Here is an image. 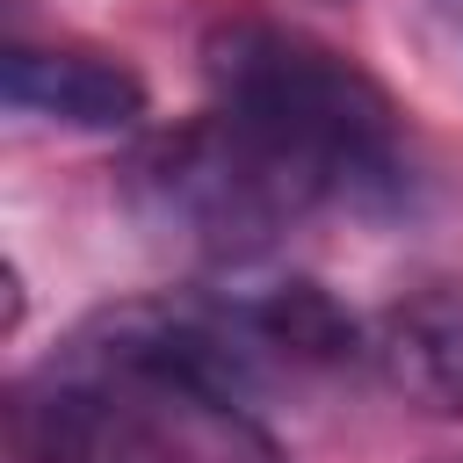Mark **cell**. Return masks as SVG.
<instances>
[{
	"instance_id": "cell-4",
	"label": "cell",
	"mask_w": 463,
	"mask_h": 463,
	"mask_svg": "<svg viewBox=\"0 0 463 463\" xmlns=\"http://www.w3.org/2000/svg\"><path fill=\"white\" fill-rule=\"evenodd\" d=\"M376 376L434 420H463V282H420L369 326Z\"/></svg>"
},
{
	"instance_id": "cell-3",
	"label": "cell",
	"mask_w": 463,
	"mask_h": 463,
	"mask_svg": "<svg viewBox=\"0 0 463 463\" xmlns=\"http://www.w3.org/2000/svg\"><path fill=\"white\" fill-rule=\"evenodd\" d=\"M0 94L14 116L29 123H51V130H87V137H116V130H137L152 94L145 80L109 58V51H87V43H7L0 51Z\"/></svg>"
},
{
	"instance_id": "cell-1",
	"label": "cell",
	"mask_w": 463,
	"mask_h": 463,
	"mask_svg": "<svg viewBox=\"0 0 463 463\" xmlns=\"http://www.w3.org/2000/svg\"><path fill=\"white\" fill-rule=\"evenodd\" d=\"M203 80L210 116L304 203V217H398L420 203V152L405 109L340 43L297 22L224 14L203 36Z\"/></svg>"
},
{
	"instance_id": "cell-2",
	"label": "cell",
	"mask_w": 463,
	"mask_h": 463,
	"mask_svg": "<svg viewBox=\"0 0 463 463\" xmlns=\"http://www.w3.org/2000/svg\"><path fill=\"white\" fill-rule=\"evenodd\" d=\"M130 203L152 232H174L181 246L217 260H253L289 224H304V203L210 109L130 159Z\"/></svg>"
}]
</instances>
